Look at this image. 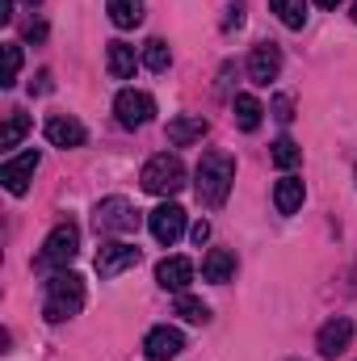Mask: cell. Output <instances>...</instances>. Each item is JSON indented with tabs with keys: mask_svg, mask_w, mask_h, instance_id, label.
I'll return each instance as SVG.
<instances>
[{
	"mask_svg": "<svg viewBox=\"0 0 357 361\" xmlns=\"http://www.w3.org/2000/svg\"><path fill=\"white\" fill-rule=\"evenodd\" d=\"M261 118H265V105H261L253 92H240V97H236V126L253 135V130L261 126Z\"/></svg>",
	"mask_w": 357,
	"mask_h": 361,
	"instance_id": "19",
	"label": "cell"
},
{
	"mask_svg": "<svg viewBox=\"0 0 357 361\" xmlns=\"http://www.w3.org/2000/svg\"><path fill=\"white\" fill-rule=\"evenodd\" d=\"M273 206H277V214H294L303 206V180L286 173V177L273 185Z\"/></svg>",
	"mask_w": 357,
	"mask_h": 361,
	"instance_id": "18",
	"label": "cell"
},
{
	"mask_svg": "<svg viewBox=\"0 0 357 361\" xmlns=\"http://www.w3.org/2000/svg\"><path fill=\"white\" fill-rule=\"evenodd\" d=\"M139 185H143L147 193H156V197L181 193V189H185V164H181V156H169V152L152 156V160L143 164V173H139Z\"/></svg>",
	"mask_w": 357,
	"mask_h": 361,
	"instance_id": "3",
	"label": "cell"
},
{
	"mask_svg": "<svg viewBox=\"0 0 357 361\" xmlns=\"http://www.w3.org/2000/svg\"><path fill=\"white\" fill-rule=\"evenodd\" d=\"M92 227H97V235H126L139 227V210L126 197H105L92 210Z\"/></svg>",
	"mask_w": 357,
	"mask_h": 361,
	"instance_id": "5",
	"label": "cell"
},
{
	"mask_svg": "<svg viewBox=\"0 0 357 361\" xmlns=\"http://www.w3.org/2000/svg\"><path fill=\"white\" fill-rule=\"evenodd\" d=\"M298 160H303V152H298V143L282 135V139L273 143V164H277L282 173H290V169H298Z\"/></svg>",
	"mask_w": 357,
	"mask_h": 361,
	"instance_id": "24",
	"label": "cell"
},
{
	"mask_svg": "<svg viewBox=\"0 0 357 361\" xmlns=\"http://www.w3.org/2000/svg\"><path fill=\"white\" fill-rule=\"evenodd\" d=\"M181 349H185V336H181L177 328H169V324H160V328H152L143 336V353L152 361H169V357H177Z\"/></svg>",
	"mask_w": 357,
	"mask_h": 361,
	"instance_id": "13",
	"label": "cell"
},
{
	"mask_svg": "<svg viewBox=\"0 0 357 361\" xmlns=\"http://www.w3.org/2000/svg\"><path fill=\"white\" fill-rule=\"evenodd\" d=\"M25 38H30V42H42V38H47V21H30V25H25Z\"/></svg>",
	"mask_w": 357,
	"mask_h": 361,
	"instance_id": "30",
	"label": "cell"
},
{
	"mask_svg": "<svg viewBox=\"0 0 357 361\" xmlns=\"http://www.w3.org/2000/svg\"><path fill=\"white\" fill-rule=\"evenodd\" d=\"M105 68H109L114 80H131V76H135V47H131V42H109Z\"/></svg>",
	"mask_w": 357,
	"mask_h": 361,
	"instance_id": "16",
	"label": "cell"
},
{
	"mask_svg": "<svg viewBox=\"0 0 357 361\" xmlns=\"http://www.w3.org/2000/svg\"><path fill=\"white\" fill-rule=\"evenodd\" d=\"M30 92H51V72L42 68L38 76H34V85H30Z\"/></svg>",
	"mask_w": 357,
	"mask_h": 361,
	"instance_id": "31",
	"label": "cell"
},
{
	"mask_svg": "<svg viewBox=\"0 0 357 361\" xmlns=\"http://www.w3.org/2000/svg\"><path fill=\"white\" fill-rule=\"evenodd\" d=\"M273 118L277 122H290L294 118V101L290 97H273Z\"/></svg>",
	"mask_w": 357,
	"mask_h": 361,
	"instance_id": "27",
	"label": "cell"
},
{
	"mask_svg": "<svg viewBox=\"0 0 357 361\" xmlns=\"http://www.w3.org/2000/svg\"><path fill=\"white\" fill-rule=\"evenodd\" d=\"M114 114H118V122H122L126 130H139V126H147V122L156 118V101L139 89H122L114 97Z\"/></svg>",
	"mask_w": 357,
	"mask_h": 361,
	"instance_id": "6",
	"label": "cell"
},
{
	"mask_svg": "<svg viewBox=\"0 0 357 361\" xmlns=\"http://www.w3.org/2000/svg\"><path fill=\"white\" fill-rule=\"evenodd\" d=\"M189 240H193V244H206V240H210V223H206V219H198V223H193V231H189Z\"/></svg>",
	"mask_w": 357,
	"mask_h": 361,
	"instance_id": "29",
	"label": "cell"
},
{
	"mask_svg": "<svg viewBox=\"0 0 357 361\" xmlns=\"http://www.w3.org/2000/svg\"><path fill=\"white\" fill-rule=\"evenodd\" d=\"M248 76H253V85H261V89H269V85L282 76V47H277V42H257V47H253V55H248Z\"/></svg>",
	"mask_w": 357,
	"mask_h": 361,
	"instance_id": "8",
	"label": "cell"
},
{
	"mask_svg": "<svg viewBox=\"0 0 357 361\" xmlns=\"http://www.w3.org/2000/svg\"><path fill=\"white\" fill-rule=\"evenodd\" d=\"M109 4V21L118 30H135L143 21V0H105Z\"/></svg>",
	"mask_w": 357,
	"mask_h": 361,
	"instance_id": "20",
	"label": "cell"
},
{
	"mask_svg": "<svg viewBox=\"0 0 357 361\" xmlns=\"http://www.w3.org/2000/svg\"><path fill=\"white\" fill-rule=\"evenodd\" d=\"M0 21H4V25L13 21V0H0Z\"/></svg>",
	"mask_w": 357,
	"mask_h": 361,
	"instance_id": "32",
	"label": "cell"
},
{
	"mask_svg": "<svg viewBox=\"0 0 357 361\" xmlns=\"http://www.w3.org/2000/svg\"><path fill=\"white\" fill-rule=\"evenodd\" d=\"M139 265V248L135 244H122V240H109V244H101V252H97V273L109 281V277H118V273L135 269Z\"/></svg>",
	"mask_w": 357,
	"mask_h": 361,
	"instance_id": "9",
	"label": "cell"
},
{
	"mask_svg": "<svg viewBox=\"0 0 357 361\" xmlns=\"http://www.w3.org/2000/svg\"><path fill=\"white\" fill-rule=\"evenodd\" d=\"M231 180H236V160L227 152H202V160L193 169V193L202 206L219 210L231 193Z\"/></svg>",
	"mask_w": 357,
	"mask_h": 361,
	"instance_id": "1",
	"label": "cell"
},
{
	"mask_svg": "<svg viewBox=\"0 0 357 361\" xmlns=\"http://www.w3.org/2000/svg\"><path fill=\"white\" fill-rule=\"evenodd\" d=\"M25 130H30V118H25L21 109H13V114H8V122H4V135H0V147H4V152H13V147H17V143L25 139Z\"/></svg>",
	"mask_w": 357,
	"mask_h": 361,
	"instance_id": "23",
	"label": "cell"
},
{
	"mask_svg": "<svg viewBox=\"0 0 357 361\" xmlns=\"http://www.w3.org/2000/svg\"><path fill=\"white\" fill-rule=\"evenodd\" d=\"M349 17H353V21H357V4H353V8H349Z\"/></svg>",
	"mask_w": 357,
	"mask_h": 361,
	"instance_id": "34",
	"label": "cell"
},
{
	"mask_svg": "<svg viewBox=\"0 0 357 361\" xmlns=\"http://www.w3.org/2000/svg\"><path fill=\"white\" fill-rule=\"evenodd\" d=\"M147 227H152L156 244L173 248L181 235H185V210H181L177 202H160V206H156V210L147 214Z\"/></svg>",
	"mask_w": 357,
	"mask_h": 361,
	"instance_id": "7",
	"label": "cell"
},
{
	"mask_svg": "<svg viewBox=\"0 0 357 361\" xmlns=\"http://www.w3.org/2000/svg\"><path fill=\"white\" fill-rule=\"evenodd\" d=\"M169 63H173L169 42H164V38H152V42L143 47V68H147V72H169Z\"/></svg>",
	"mask_w": 357,
	"mask_h": 361,
	"instance_id": "22",
	"label": "cell"
},
{
	"mask_svg": "<svg viewBox=\"0 0 357 361\" xmlns=\"http://www.w3.org/2000/svg\"><path fill=\"white\" fill-rule=\"evenodd\" d=\"M231 273H236V257H231L227 248H210V252H206V261H202V277H206V281L223 286V281H231Z\"/></svg>",
	"mask_w": 357,
	"mask_h": 361,
	"instance_id": "17",
	"label": "cell"
},
{
	"mask_svg": "<svg viewBox=\"0 0 357 361\" xmlns=\"http://www.w3.org/2000/svg\"><path fill=\"white\" fill-rule=\"evenodd\" d=\"M231 25H244V0H231V4H227V17H223V30H231Z\"/></svg>",
	"mask_w": 357,
	"mask_h": 361,
	"instance_id": "28",
	"label": "cell"
},
{
	"mask_svg": "<svg viewBox=\"0 0 357 361\" xmlns=\"http://www.w3.org/2000/svg\"><path fill=\"white\" fill-rule=\"evenodd\" d=\"M269 8L282 17L286 30H303L307 25V0H269Z\"/></svg>",
	"mask_w": 357,
	"mask_h": 361,
	"instance_id": "21",
	"label": "cell"
},
{
	"mask_svg": "<svg viewBox=\"0 0 357 361\" xmlns=\"http://www.w3.org/2000/svg\"><path fill=\"white\" fill-rule=\"evenodd\" d=\"M156 281H160L164 290L185 294V286L193 281V261H189V257H164V261L156 265Z\"/></svg>",
	"mask_w": 357,
	"mask_h": 361,
	"instance_id": "14",
	"label": "cell"
},
{
	"mask_svg": "<svg viewBox=\"0 0 357 361\" xmlns=\"http://www.w3.org/2000/svg\"><path fill=\"white\" fill-rule=\"evenodd\" d=\"M206 130H210V126H206L202 114H181V118L169 122V143H173V147H189V143H198Z\"/></svg>",
	"mask_w": 357,
	"mask_h": 361,
	"instance_id": "15",
	"label": "cell"
},
{
	"mask_svg": "<svg viewBox=\"0 0 357 361\" xmlns=\"http://www.w3.org/2000/svg\"><path fill=\"white\" fill-rule=\"evenodd\" d=\"M80 252V227L76 223H59L47 240H42V252H38V269H68Z\"/></svg>",
	"mask_w": 357,
	"mask_h": 361,
	"instance_id": "4",
	"label": "cell"
},
{
	"mask_svg": "<svg viewBox=\"0 0 357 361\" xmlns=\"http://www.w3.org/2000/svg\"><path fill=\"white\" fill-rule=\"evenodd\" d=\"M25 4H38V0H25Z\"/></svg>",
	"mask_w": 357,
	"mask_h": 361,
	"instance_id": "35",
	"label": "cell"
},
{
	"mask_svg": "<svg viewBox=\"0 0 357 361\" xmlns=\"http://www.w3.org/2000/svg\"><path fill=\"white\" fill-rule=\"evenodd\" d=\"M177 315L189 319V324H206L210 319V307L202 298H193V294H177Z\"/></svg>",
	"mask_w": 357,
	"mask_h": 361,
	"instance_id": "25",
	"label": "cell"
},
{
	"mask_svg": "<svg viewBox=\"0 0 357 361\" xmlns=\"http://www.w3.org/2000/svg\"><path fill=\"white\" fill-rule=\"evenodd\" d=\"M34 169H38V152H34V147L21 152V156H8V160L0 164V180H4V189H8L13 197H21V193L30 189V180H34Z\"/></svg>",
	"mask_w": 357,
	"mask_h": 361,
	"instance_id": "10",
	"label": "cell"
},
{
	"mask_svg": "<svg viewBox=\"0 0 357 361\" xmlns=\"http://www.w3.org/2000/svg\"><path fill=\"white\" fill-rule=\"evenodd\" d=\"M349 341H353V324H349L345 315H337V319H328V324L320 328L315 349H320V357H341V353L349 349Z\"/></svg>",
	"mask_w": 357,
	"mask_h": 361,
	"instance_id": "11",
	"label": "cell"
},
{
	"mask_svg": "<svg viewBox=\"0 0 357 361\" xmlns=\"http://www.w3.org/2000/svg\"><path fill=\"white\" fill-rule=\"evenodd\" d=\"M85 307V277L72 269H59L51 281H47V298H42V315L51 324H63L72 315H80Z\"/></svg>",
	"mask_w": 357,
	"mask_h": 361,
	"instance_id": "2",
	"label": "cell"
},
{
	"mask_svg": "<svg viewBox=\"0 0 357 361\" xmlns=\"http://www.w3.org/2000/svg\"><path fill=\"white\" fill-rule=\"evenodd\" d=\"M315 4H320V8H337L341 0H315Z\"/></svg>",
	"mask_w": 357,
	"mask_h": 361,
	"instance_id": "33",
	"label": "cell"
},
{
	"mask_svg": "<svg viewBox=\"0 0 357 361\" xmlns=\"http://www.w3.org/2000/svg\"><path fill=\"white\" fill-rule=\"evenodd\" d=\"M42 130H47V139H51L55 147H63V152H68V147H85V139H89V130H85L76 118H68V114H51Z\"/></svg>",
	"mask_w": 357,
	"mask_h": 361,
	"instance_id": "12",
	"label": "cell"
},
{
	"mask_svg": "<svg viewBox=\"0 0 357 361\" xmlns=\"http://www.w3.org/2000/svg\"><path fill=\"white\" fill-rule=\"evenodd\" d=\"M17 76H21V47L17 42H4V76H0V85L13 89Z\"/></svg>",
	"mask_w": 357,
	"mask_h": 361,
	"instance_id": "26",
	"label": "cell"
}]
</instances>
